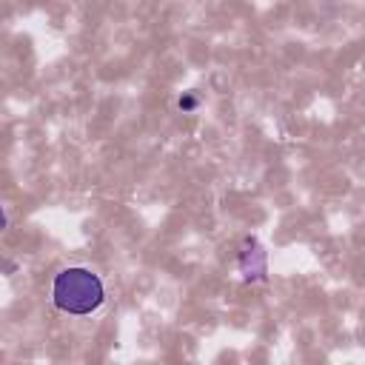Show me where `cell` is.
I'll return each instance as SVG.
<instances>
[{
  "mask_svg": "<svg viewBox=\"0 0 365 365\" xmlns=\"http://www.w3.org/2000/svg\"><path fill=\"white\" fill-rule=\"evenodd\" d=\"M106 299V288H103V279L91 271V268H83V265H71V268H63L57 277H54V285H51V302L57 311L63 314H74V317H86L91 311H97Z\"/></svg>",
  "mask_w": 365,
  "mask_h": 365,
  "instance_id": "obj_1",
  "label": "cell"
},
{
  "mask_svg": "<svg viewBox=\"0 0 365 365\" xmlns=\"http://www.w3.org/2000/svg\"><path fill=\"white\" fill-rule=\"evenodd\" d=\"M3 225H6V217H3V211H0V228H3Z\"/></svg>",
  "mask_w": 365,
  "mask_h": 365,
  "instance_id": "obj_2",
  "label": "cell"
}]
</instances>
